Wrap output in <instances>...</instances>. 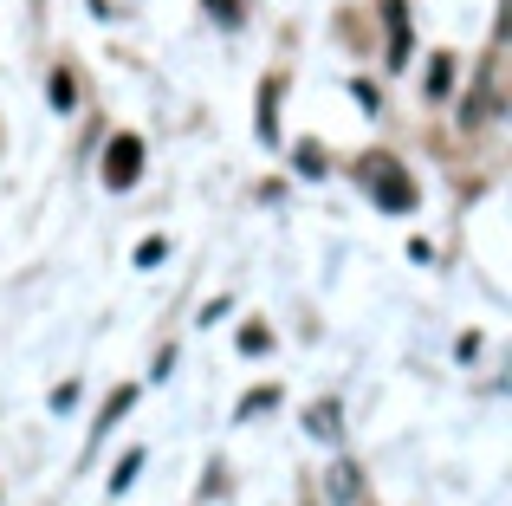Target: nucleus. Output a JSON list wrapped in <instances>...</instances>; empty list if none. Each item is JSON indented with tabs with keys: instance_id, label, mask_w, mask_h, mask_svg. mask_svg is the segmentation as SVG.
Listing matches in <instances>:
<instances>
[{
	"instance_id": "obj_5",
	"label": "nucleus",
	"mask_w": 512,
	"mask_h": 506,
	"mask_svg": "<svg viewBox=\"0 0 512 506\" xmlns=\"http://www.w3.org/2000/svg\"><path fill=\"white\" fill-rule=\"evenodd\" d=\"M130 403H137V390H117V396H111V409H104V416H98V435H104V429H111V422H117V416H124V409H130Z\"/></svg>"
},
{
	"instance_id": "obj_2",
	"label": "nucleus",
	"mask_w": 512,
	"mask_h": 506,
	"mask_svg": "<svg viewBox=\"0 0 512 506\" xmlns=\"http://www.w3.org/2000/svg\"><path fill=\"white\" fill-rule=\"evenodd\" d=\"M383 176H389V182H376V202H383V208H409V202H415V189L396 176V169H383Z\"/></svg>"
},
{
	"instance_id": "obj_3",
	"label": "nucleus",
	"mask_w": 512,
	"mask_h": 506,
	"mask_svg": "<svg viewBox=\"0 0 512 506\" xmlns=\"http://www.w3.org/2000/svg\"><path fill=\"white\" fill-rule=\"evenodd\" d=\"M331 500H357V468H350V461H338V468H331Z\"/></svg>"
},
{
	"instance_id": "obj_4",
	"label": "nucleus",
	"mask_w": 512,
	"mask_h": 506,
	"mask_svg": "<svg viewBox=\"0 0 512 506\" xmlns=\"http://www.w3.org/2000/svg\"><path fill=\"white\" fill-rule=\"evenodd\" d=\"M137 468H143V448H137V455H124V461H117V474H111V487H117V494H124V487L137 481Z\"/></svg>"
},
{
	"instance_id": "obj_6",
	"label": "nucleus",
	"mask_w": 512,
	"mask_h": 506,
	"mask_svg": "<svg viewBox=\"0 0 512 506\" xmlns=\"http://www.w3.org/2000/svg\"><path fill=\"white\" fill-rule=\"evenodd\" d=\"M312 429H318V435H338V403H318V409H312Z\"/></svg>"
},
{
	"instance_id": "obj_1",
	"label": "nucleus",
	"mask_w": 512,
	"mask_h": 506,
	"mask_svg": "<svg viewBox=\"0 0 512 506\" xmlns=\"http://www.w3.org/2000/svg\"><path fill=\"white\" fill-rule=\"evenodd\" d=\"M137 169H143V143L137 137H111V150H104V182H111V189H130Z\"/></svg>"
}]
</instances>
